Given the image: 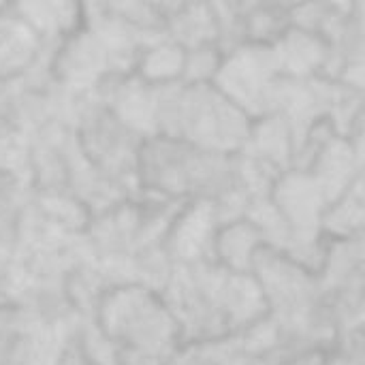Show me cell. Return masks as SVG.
<instances>
[{
	"mask_svg": "<svg viewBox=\"0 0 365 365\" xmlns=\"http://www.w3.org/2000/svg\"><path fill=\"white\" fill-rule=\"evenodd\" d=\"M98 331L120 351L160 364L173 361L180 344L175 314L148 289H115L98 304Z\"/></svg>",
	"mask_w": 365,
	"mask_h": 365,
	"instance_id": "cell-1",
	"label": "cell"
},
{
	"mask_svg": "<svg viewBox=\"0 0 365 365\" xmlns=\"http://www.w3.org/2000/svg\"><path fill=\"white\" fill-rule=\"evenodd\" d=\"M133 130L120 115L109 109H94L86 118L83 141L98 171L113 175L120 165H126L133 150Z\"/></svg>",
	"mask_w": 365,
	"mask_h": 365,
	"instance_id": "cell-2",
	"label": "cell"
}]
</instances>
